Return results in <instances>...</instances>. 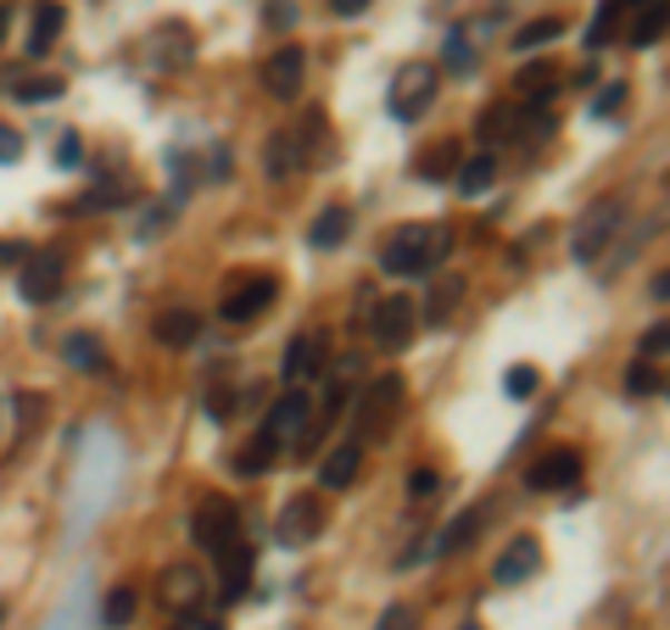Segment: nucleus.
<instances>
[{"mask_svg": "<svg viewBox=\"0 0 670 630\" xmlns=\"http://www.w3.org/2000/svg\"><path fill=\"white\" fill-rule=\"evenodd\" d=\"M447 252H453V229H447V224H403V229L386 240L381 268L397 274V279H420V274H436Z\"/></svg>", "mask_w": 670, "mask_h": 630, "instance_id": "nucleus-1", "label": "nucleus"}, {"mask_svg": "<svg viewBox=\"0 0 670 630\" xmlns=\"http://www.w3.org/2000/svg\"><path fill=\"white\" fill-rule=\"evenodd\" d=\"M664 346H670V324L659 318L648 335H642V346H637V357H664Z\"/></svg>", "mask_w": 670, "mask_h": 630, "instance_id": "nucleus-37", "label": "nucleus"}, {"mask_svg": "<svg viewBox=\"0 0 670 630\" xmlns=\"http://www.w3.org/2000/svg\"><path fill=\"white\" fill-rule=\"evenodd\" d=\"M459 163H464V146H459V140H442V146L420 151L414 174H420L425 185H442V179H453V168H459Z\"/></svg>", "mask_w": 670, "mask_h": 630, "instance_id": "nucleus-18", "label": "nucleus"}, {"mask_svg": "<svg viewBox=\"0 0 670 630\" xmlns=\"http://www.w3.org/2000/svg\"><path fill=\"white\" fill-rule=\"evenodd\" d=\"M453 185H459L464 196H486V190L497 185V157L486 151V157H475V163H459V168H453Z\"/></svg>", "mask_w": 670, "mask_h": 630, "instance_id": "nucleus-21", "label": "nucleus"}, {"mask_svg": "<svg viewBox=\"0 0 670 630\" xmlns=\"http://www.w3.org/2000/svg\"><path fill=\"white\" fill-rule=\"evenodd\" d=\"M196 335H201V313H190V307H174V313L157 318V341L162 346H190Z\"/></svg>", "mask_w": 670, "mask_h": 630, "instance_id": "nucleus-22", "label": "nucleus"}, {"mask_svg": "<svg viewBox=\"0 0 670 630\" xmlns=\"http://www.w3.org/2000/svg\"><path fill=\"white\" fill-rule=\"evenodd\" d=\"M564 35V18H536V23H525V29H514V51L520 57H531V51H542V46H553Z\"/></svg>", "mask_w": 670, "mask_h": 630, "instance_id": "nucleus-25", "label": "nucleus"}, {"mask_svg": "<svg viewBox=\"0 0 670 630\" xmlns=\"http://www.w3.org/2000/svg\"><path fill=\"white\" fill-rule=\"evenodd\" d=\"M190 541L201 547V552H224L229 541H240V513H235V502L229 496H207L196 513H190Z\"/></svg>", "mask_w": 670, "mask_h": 630, "instance_id": "nucleus-5", "label": "nucleus"}, {"mask_svg": "<svg viewBox=\"0 0 670 630\" xmlns=\"http://www.w3.org/2000/svg\"><path fill=\"white\" fill-rule=\"evenodd\" d=\"M347 235H353V213H347V207H324V213H318V224L307 229V240H313L318 252H329V246H342Z\"/></svg>", "mask_w": 670, "mask_h": 630, "instance_id": "nucleus-20", "label": "nucleus"}, {"mask_svg": "<svg viewBox=\"0 0 670 630\" xmlns=\"http://www.w3.org/2000/svg\"><path fill=\"white\" fill-rule=\"evenodd\" d=\"M436 68L431 62H403L397 68V79H392V96H386V107H392V118L397 124H414V118H425V107L436 101Z\"/></svg>", "mask_w": 670, "mask_h": 630, "instance_id": "nucleus-3", "label": "nucleus"}, {"mask_svg": "<svg viewBox=\"0 0 670 630\" xmlns=\"http://www.w3.org/2000/svg\"><path fill=\"white\" fill-rule=\"evenodd\" d=\"M0 624H7V602H0Z\"/></svg>", "mask_w": 670, "mask_h": 630, "instance_id": "nucleus-48", "label": "nucleus"}, {"mask_svg": "<svg viewBox=\"0 0 670 630\" xmlns=\"http://www.w3.org/2000/svg\"><path fill=\"white\" fill-rule=\"evenodd\" d=\"M135 591L129 585H118V591H107V602H101V624H129L135 619Z\"/></svg>", "mask_w": 670, "mask_h": 630, "instance_id": "nucleus-28", "label": "nucleus"}, {"mask_svg": "<svg viewBox=\"0 0 670 630\" xmlns=\"http://www.w3.org/2000/svg\"><path fill=\"white\" fill-rule=\"evenodd\" d=\"M575 480H581V452H575V446H553L548 457H536V463L525 469V491H536V496L570 491Z\"/></svg>", "mask_w": 670, "mask_h": 630, "instance_id": "nucleus-8", "label": "nucleus"}, {"mask_svg": "<svg viewBox=\"0 0 670 630\" xmlns=\"http://www.w3.org/2000/svg\"><path fill=\"white\" fill-rule=\"evenodd\" d=\"M307 419H313V396L302 391V385H290L274 407H268V419H263V435H257V452L274 463V452L285 446V441H296L302 430H307Z\"/></svg>", "mask_w": 670, "mask_h": 630, "instance_id": "nucleus-2", "label": "nucleus"}, {"mask_svg": "<svg viewBox=\"0 0 670 630\" xmlns=\"http://www.w3.org/2000/svg\"><path fill=\"white\" fill-rule=\"evenodd\" d=\"M447 68H453V73H470V68H475V46H470V29H453V35H447Z\"/></svg>", "mask_w": 670, "mask_h": 630, "instance_id": "nucleus-30", "label": "nucleus"}, {"mask_svg": "<svg viewBox=\"0 0 670 630\" xmlns=\"http://www.w3.org/2000/svg\"><path fill=\"white\" fill-rule=\"evenodd\" d=\"M648 296L664 302V296H670V274H653V279H648Z\"/></svg>", "mask_w": 670, "mask_h": 630, "instance_id": "nucleus-45", "label": "nucleus"}, {"mask_svg": "<svg viewBox=\"0 0 670 630\" xmlns=\"http://www.w3.org/2000/svg\"><path fill=\"white\" fill-rule=\"evenodd\" d=\"M302 151H296V140H290V129H279L274 140H268V174L274 179H285V163H296Z\"/></svg>", "mask_w": 670, "mask_h": 630, "instance_id": "nucleus-31", "label": "nucleus"}, {"mask_svg": "<svg viewBox=\"0 0 670 630\" xmlns=\"http://www.w3.org/2000/svg\"><path fill=\"white\" fill-rule=\"evenodd\" d=\"M168 630H224L218 619H201V613H185L179 624H168Z\"/></svg>", "mask_w": 670, "mask_h": 630, "instance_id": "nucleus-43", "label": "nucleus"}, {"mask_svg": "<svg viewBox=\"0 0 670 630\" xmlns=\"http://www.w3.org/2000/svg\"><path fill=\"white\" fill-rule=\"evenodd\" d=\"M252 563H257V558H252L246 535H240V541H229V547L218 552V580H224V585H218V597H224V602H240V597H246V585H252Z\"/></svg>", "mask_w": 670, "mask_h": 630, "instance_id": "nucleus-14", "label": "nucleus"}, {"mask_svg": "<svg viewBox=\"0 0 670 630\" xmlns=\"http://www.w3.org/2000/svg\"><path fill=\"white\" fill-rule=\"evenodd\" d=\"M375 630H420V613L408 608V602H392L386 613H381V624Z\"/></svg>", "mask_w": 670, "mask_h": 630, "instance_id": "nucleus-36", "label": "nucleus"}, {"mask_svg": "<svg viewBox=\"0 0 670 630\" xmlns=\"http://www.w3.org/2000/svg\"><path fill=\"white\" fill-rule=\"evenodd\" d=\"M274 296H279V279H268V274H257V279H246V285H235L229 296H224V318L229 324H252V318H263L268 307H274Z\"/></svg>", "mask_w": 670, "mask_h": 630, "instance_id": "nucleus-11", "label": "nucleus"}, {"mask_svg": "<svg viewBox=\"0 0 670 630\" xmlns=\"http://www.w3.org/2000/svg\"><path fill=\"white\" fill-rule=\"evenodd\" d=\"M536 385H542V374H536L531 363H520V368H509V374H503V391H509L514 402H525V396H536Z\"/></svg>", "mask_w": 670, "mask_h": 630, "instance_id": "nucleus-32", "label": "nucleus"}, {"mask_svg": "<svg viewBox=\"0 0 670 630\" xmlns=\"http://www.w3.org/2000/svg\"><path fill=\"white\" fill-rule=\"evenodd\" d=\"M274 535H279V547H307V541H318V535H324V502H318L313 491H296V496L279 508Z\"/></svg>", "mask_w": 670, "mask_h": 630, "instance_id": "nucleus-7", "label": "nucleus"}, {"mask_svg": "<svg viewBox=\"0 0 670 630\" xmlns=\"http://www.w3.org/2000/svg\"><path fill=\"white\" fill-rule=\"evenodd\" d=\"M614 29H620V7H609V0H603V12H598L592 29H587V51H603V46L614 40Z\"/></svg>", "mask_w": 670, "mask_h": 630, "instance_id": "nucleus-29", "label": "nucleus"}, {"mask_svg": "<svg viewBox=\"0 0 670 630\" xmlns=\"http://www.w3.org/2000/svg\"><path fill=\"white\" fill-rule=\"evenodd\" d=\"M414 329H420V307H414L408 296H386V302L375 307V341H381L386 352H403V346L414 341Z\"/></svg>", "mask_w": 670, "mask_h": 630, "instance_id": "nucleus-9", "label": "nucleus"}, {"mask_svg": "<svg viewBox=\"0 0 670 630\" xmlns=\"http://www.w3.org/2000/svg\"><path fill=\"white\" fill-rule=\"evenodd\" d=\"M475 530H481V513H459V519L442 530V541L431 547V558H447V552H459L464 541H475Z\"/></svg>", "mask_w": 670, "mask_h": 630, "instance_id": "nucleus-26", "label": "nucleus"}, {"mask_svg": "<svg viewBox=\"0 0 670 630\" xmlns=\"http://www.w3.org/2000/svg\"><path fill=\"white\" fill-rule=\"evenodd\" d=\"M536 574H542V541H536V535H514V541L503 547L492 580H497V585H525V580H536Z\"/></svg>", "mask_w": 670, "mask_h": 630, "instance_id": "nucleus-12", "label": "nucleus"}, {"mask_svg": "<svg viewBox=\"0 0 670 630\" xmlns=\"http://www.w3.org/2000/svg\"><path fill=\"white\" fill-rule=\"evenodd\" d=\"M62 90H68L62 79H18V85H12L18 101H51V96H62Z\"/></svg>", "mask_w": 670, "mask_h": 630, "instance_id": "nucleus-33", "label": "nucleus"}, {"mask_svg": "<svg viewBox=\"0 0 670 630\" xmlns=\"http://www.w3.org/2000/svg\"><path fill=\"white\" fill-rule=\"evenodd\" d=\"M436 491H442V474H436V469H414V474H408V496H414V502H431Z\"/></svg>", "mask_w": 670, "mask_h": 630, "instance_id": "nucleus-35", "label": "nucleus"}, {"mask_svg": "<svg viewBox=\"0 0 670 630\" xmlns=\"http://www.w3.org/2000/svg\"><path fill=\"white\" fill-rule=\"evenodd\" d=\"M620 107H625V85H609V90L592 101V118H614Z\"/></svg>", "mask_w": 670, "mask_h": 630, "instance_id": "nucleus-38", "label": "nucleus"}, {"mask_svg": "<svg viewBox=\"0 0 670 630\" xmlns=\"http://www.w3.org/2000/svg\"><path fill=\"white\" fill-rule=\"evenodd\" d=\"M620 218H625V201H620V196H609V201L587 207V218L575 224V240H570V246H575V257H581V263H598V257H603V246L620 235Z\"/></svg>", "mask_w": 670, "mask_h": 630, "instance_id": "nucleus-6", "label": "nucleus"}, {"mask_svg": "<svg viewBox=\"0 0 670 630\" xmlns=\"http://www.w3.org/2000/svg\"><path fill=\"white\" fill-rule=\"evenodd\" d=\"M157 597H162L168 608H190V602H201V574H196V569H168L162 585H157Z\"/></svg>", "mask_w": 670, "mask_h": 630, "instance_id": "nucleus-23", "label": "nucleus"}, {"mask_svg": "<svg viewBox=\"0 0 670 630\" xmlns=\"http://www.w3.org/2000/svg\"><path fill=\"white\" fill-rule=\"evenodd\" d=\"M625 391H631V396H659L664 380H659V368H648V357H642V363L625 374Z\"/></svg>", "mask_w": 670, "mask_h": 630, "instance_id": "nucleus-34", "label": "nucleus"}, {"mask_svg": "<svg viewBox=\"0 0 670 630\" xmlns=\"http://www.w3.org/2000/svg\"><path fill=\"white\" fill-rule=\"evenodd\" d=\"M329 12H335V18H364L370 0H329Z\"/></svg>", "mask_w": 670, "mask_h": 630, "instance_id": "nucleus-42", "label": "nucleus"}, {"mask_svg": "<svg viewBox=\"0 0 670 630\" xmlns=\"http://www.w3.org/2000/svg\"><path fill=\"white\" fill-rule=\"evenodd\" d=\"M57 163H62V168H79V163H85V140H79V135H68V140L57 146Z\"/></svg>", "mask_w": 670, "mask_h": 630, "instance_id": "nucleus-41", "label": "nucleus"}, {"mask_svg": "<svg viewBox=\"0 0 670 630\" xmlns=\"http://www.w3.org/2000/svg\"><path fill=\"white\" fill-rule=\"evenodd\" d=\"M18 291H23V302H35V307L57 302V291H62V252L51 246V252H40V257H23Z\"/></svg>", "mask_w": 670, "mask_h": 630, "instance_id": "nucleus-10", "label": "nucleus"}, {"mask_svg": "<svg viewBox=\"0 0 670 630\" xmlns=\"http://www.w3.org/2000/svg\"><path fill=\"white\" fill-rule=\"evenodd\" d=\"M609 7H620V12H625V7H648V0H609Z\"/></svg>", "mask_w": 670, "mask_h": 630, "instance_id": "nucleus-46", "label": "nucleus"}, {"mask_svg": "<svg viewBox=\"0 0 670 630\" xmlns=\"http://www.w3.org/2000/svg\"><path fill=\"white\" fill-rule=\"evenodd\" d=\"M7 23H12V18H7V12H0V40H7Z\"/></svg>", "mask_w": 670, "mask_h": 630, "instance_id": "nucleus-47", "label": "nucleus"}, {"mask_svg": "<svg viewBox=\"0 0 670 630\" xmlns=\"http://www.w3.org/2000/svg\"><path fill=\"white\" fill-rule=\"evenodd\" d=\"M62 23H68V12L57 7V0H40V7H35V35H29V57H46L57 46Z\"/></svg>", "mask_w": 670, "mask_h": 630, "instance_id": "nucleus-19", "label": "nucleus"}, {"mask_svg": "<svg viewBox=\"0 0 670 630\" xmlns=\"http://www.w3.org/2000/svg\"><path fill=\"white\" fill-rule=\"evenodd\" d=\"M23 257H29V246H18V240H0V263H18V268H23Z\"/></svg>", "mask_w": 670, "mask_h": 630, "instance_id": "nucleus-44", "label": "nucleus"}, {"mask_svg": "<svg viewBox=\"0 0 670 630\" xmlns=\"http://www.w3.org/2000/svg\"><path fill=\"white\" fill-rule=\"evenodd\" d=\"M659 40H664V0H648V12L631 23L625 46H631V51H648V46H659Z\"/></svg>", "mask_w": 670, "mask_h": 630, "instance_id": "nucleus-24", "label": "nucleus"}, {"mask_svg": "<svg viewBox=\"0 0 670 630\" xmlns=\"http://www.w3.org/2000/svg\"><path fill=\"white\" fill-rule=\"evenodd\" d=\"M62 357H68V368H79V374H101V368H107V346H101L96 329H73V335L62 341Z\"/></svg>", "mask_w": 670, "mask_h": 630, "instance_id": "nucleus-17", "label": "nucleus"}, {"mask_svg": "<svg viewBox=\"0 0 670 630\" xmlns=\"http://www.w3.org/2000/svg\"><path fill=\"white\" fill-rule=\"evenodd\" d=\"M118 201H129V190H124V185H101V190H90L79 207H118Z\"/></svg>", "mask_w": 670, "mask_h": 630, "instance_id": "nucleus-39", "label": "nucleus"}, {"mask_svg": "<svg viewBox=\"0 0 670 630\" xmlns=\"http://www.w3.org/2000/svg\"><path fill=\"white\" fill-rule=\"evenodd\" d=\"M459 291H464V279H459V274H447V279L436 285V296H431V307H425V318H431V324H447V313H453V302H459Z\"/></svg>", "mask_w": 670, "mask_h": 630, "instance_id": "nucleus-27", "label": "nucleus"}, {"mask_svg": "<svg viewBox=\"0 0 670 630\" xmlns=\"http://www.w3.org/2000/svg\"><path fill=\"white\" fill-rule=\"evenodd\" d=\"M324 335H296L290 346H285V363H279V374H285V385H302V380H313L318 368H324Z\"/></svg>", "mask_w": 670, "mask_h": 630, "instance_id": "nucleus-15", "label": "nucleus"}, {"mask_svg": "<svg viewBox=\"0 0 670 630\" xmlns=\"http://www.w3.org/2000/svg\"><path fill=\"white\" fill-rule=\"evenodd\" d=\"M347 413H358V435H353V441H370L375 430H386V424L403 413V380H397V374L370 380V385L353 396V407H347Z\"/></svg>", "mask_w": 670, "mask_h": 630, "instance_id": "nucleus-4", "label": "nucleus"}, {"mask_svg": "<svg viewBox=\"0 0 670 630\" xmlns=\"http://www.w3.org/2000/svg\"><path fill=\"white\" fill-rule=\"evenodd\" d=\"M18 157H23V135L0 124V163H18Z\"/></svg>", "mask_w": 670, "mask_h": 630, "instance_id": "nucleus-40", "label": "nucleus"}, {"mask_svg": "<svg viewBox=\"0 0 670 630\" xmlns=\"http://www.w3.org/2000/svg\"><path fill=\"white\" fill-rule=\"evenodd\" d=\"M302 73H307V57H302V46H279V51L268 57V68H263V85H268V96L290 101V96L302 90Z\"/></svg>", "mask_w": 670, "mask_h": 630, "instance_id": "nucleus-13", "label": "nucleus"}, {"mask_svg": "<svg viewBox=\"0 0 670 630\" xmlns=\"http://www.w3.org/2000/svg\"><path fill=\"white\" fill-rule=\"evenodd\" d=\"M464 630H481V624H464Z\"/></svg>", "mask_w": 670, "mask_h": 630, "instance_id": "nucleus-49", "label": "nucleus"}, {"mask_svg": "<svg viewBox=\"0 0 670 630\" xmlns=\"http://www.w3.org/2000/svg\"><path fill=\"white\" fill-rule=\"evenodd\" d=\"M358 469H364V441H342V446L318 463V485H324V491H347V485L358 480Z\"/></svg>", "mask_w": 670, "mask_h": 630, "instance_id": "nucleus-16", "label": "nucleus"}]
</instances>
